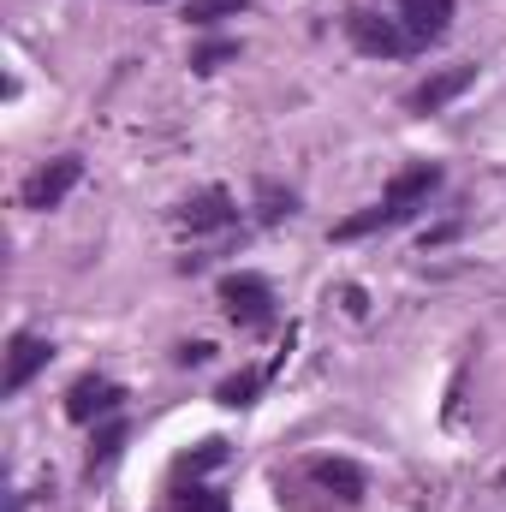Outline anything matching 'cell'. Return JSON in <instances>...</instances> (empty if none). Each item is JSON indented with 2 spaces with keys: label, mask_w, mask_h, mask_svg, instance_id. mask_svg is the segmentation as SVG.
<instances>
[{
  "label": "cell",
  "mask_w": 506,
  "mask_h": 512,
  "mask_svg": "<svg viewBox=\"0 0 506 512\" xmlns=\"http://www.w3.org/2000/svg\"><path fill=\"white\" fill-rule=\"evenodd\" d=\"M399 24H405L411 54H417V48H429L453 30V0H399Z\"/></svg>",
  "instance_id": "cell-9"
},
{
  "label": "cell",
  "mask_w": 506,
  "mask_h": 512,
  "mask_svg": "<svg viewBox=\"0 0 506 512\" xmlns=\"http://www.w3.org/2000/svg\"><path fill=\"white\" fill-rule=\"evenodd\" d=\"M435 191H441V167H435V161H411V167H399V173L387 179V191H381L376 209L340 221L334 239H364V233H381V227H399V221H411Z\"/></svg>",
  "instance_id": "cell-1"
},
{
  "label": "cell",
  "mask_w": 506,
  "mask_h": 512,
  "mask_svg": "<svg viewBox=\"0 0 506 512\" xmlns=\"http://www.w3.org/2000/svg\"><path fill=\"white\" fill-rule=\"evenodd\" d=\"M501 483H506V471H501Z\"/></svg>",
  "instance_id": "cell-19"
},
{
  "label": "cell",
  "mask_w": 506,
  "mask_h": 512,
  "mask_svg": "<svg viewBox=\"0 0 506 512\" xmlns=\"http://www.w3.org/2000/svg\"><path fill=\"white\" fill-rule=\"evenodd\" d=\"M215 465H227V441H221V435L197 441V453H185L173 471H179V477H203V471H215Z\"/></svg>",
  "instance_id": "cell-13"
},
{
  "label": "cell",
  "mask_w": 506,
  "mask_h": 512,
  "mask_svg": "<svg viewBox=\"0 0 506 512\" xmlns=\"http://www.w3.org/2000/svg\"><path fill=\"white\" fill-rule=\"evenodd\" d=\"M179 512H227V495H215V489H179Z\"/></svg>",
  "instance_id": "cell-17"
},
{
  "label": "cell",
  "mask_w": 506,
  "mask_h": 512,
  "mask_svg": "<svg viewBox=\"0 0 506 512\" xmlns=\"http://www.w3.org/2000/svg\"><path fill=\"white\" fill-rule=\"evenodd\" d=\"M262 370H239V376H227V382L215 387V399L221 405H233V411H245V405H256V393H262Z\"/></svg>",
  "instance_id": "cell-12"
},
{
  "label": "cell",
  "mask_w": 506,
  "mask_h": 512,
  "mask_svg": "<svg viewBox=\"0 0 506 512\" xmlns=\"http://www.w3.org/2000/svg\"><path fill=\"white\" fill-rule=\"evenodd\" d=\"M310 483H316L322 495H334L340 507H358V501L370 495V477H364V465H352V459H310Z\"/></svg>",
  "instance_id": "cell-8"
},
{
  "label": "cell",
  "mask_w": 506,
  "mask_h": 512,
  "mask_svg": "<svg viewBox=\"0 0 506 512\" xmlns=\"http://www.w3.org/2000/svg\"><path fill=\"white\" fill-rule=\"evenodd\" d=\"M120 399H126L120 382H108V376H78V382L66 387V417H72V423H96V417L120 411Z\"/></svg>",
  "instance_id": "cell-7"
},
{
  "label": "cell",
  "mask_w": 506,
  "mask_h": 512,
  "mask_svg": "<svg viewBox=\"0 0 506 512\" xmlns=\"http://www.w3.org/2000/svg\"><path fill=\"white\" fill-rule=\"evenodd\" d=\"M471 84H477V66H441V72H429V78L405 96V108H411V114H441V108L459 102Z\"/></svg>",
  "instance_id": "cell-6"
},
{
  "label": "cell",
  "mask_w": 506,
  "mask_h": 512,
  "mask_svg": "<svg viewBox=\"0 0 506 512\" xmlns=\"http://www.w3.org/2000/svg\"><path fill=\"white\" fill-rule=\"evenodd\" d=\"M126 423H108V429H102V435H96V441H90V477H96V471H108V465H114V459H120V453H126Z\"/></svg>",
  "instance_id": "cell-14"
},
{
  "label": "cell",
  "mask_w": 506,
  "mask_h": 512,
  "mask_svg": "<svg viewBox=\"0 0 506 512\" xmlns=\"http://www.w3.org/2000/svg\"><path fill=\"white\" fill-rule=\"evenodd\" d=\"M48 358H54V346L42 340V334H12V346H6V376H0V393L12 399V393H24V387L36 382L42 370H48Z\"/></svg>",
  "instance_id": "cell-5"
},
{
  "label": "cell",
  "mask_w": 506,
  "mask_h": 512,
  "mask_svg": "<svg viewBox=\"0 0 506 512\" xmlns=\"http://www.w3.org/2000/svg\"><path fill=\"white\" fill-rule=\"evenodd\" d=\"M233 221H239V203H233L221 185H209V191H197V197L179 203V227H191V233H221V227H233Z\"/></svg>",
  "instance_id": "cell-10"
},
{
  "label": "cell",
  "mask_w": 506,
  "mask_h": 512,
  "mask_svg": "<svg viewBox=\"0 0 506 512\" xmlns=\"http://www.w3.org/2000/svg\"><path fill=\"white\" fill-rule=\"evenodd\" d=\"M78 179H84V161H78V155H54V161H42V167L18 185V209L48 215V209H60V203L72 197Z\"/></svg>",
  "instance_id": "cell-2"
},
{
  "label": "cell",
  "mask_w": 506,
  "mask_h": 512,
  "mask_svg": "<svg viewBox=\"0 0 506 512\" xmlns=\"http://www.w3.org/2000/svg\"><path fill=\"white\" fill-rule=\"evenodd\" d=\"M256 203H262L256 215H262L268 227H274V221H286V215H298V197H292V191H280V185H268V179L256 185Z\"/></svg>",
  "instance_id": "cell-15"
},
{
  "label": "cell",
  "mask_w": 506,
  "mask_h": 512,
  "mask_svg": "<svg viewBox=\"0 0 506 512\" xmlns=\"http://www.w3.org/2000/svg\"><path fill=\"white\" fill-rule=\"evenodd\" d=\"M227 60H239V42H203V48L191 54V72H215V66H227Z\"/></svg>",
  "instance_id": "cell-16"
},
{
  "label": "cell",
  "mask_w": 506,
  "mask_h": 512,
  "mask_svg": "<svg viewBox=\"0 0 506 512\" xmlns=\"http://www.w3.org/2000/svg\"><path fill=\"white\" fill-rule=\"evenodd\" d=\"M340 24H346V42H352L358 54H370V60H399V54H411V36H405L399 18H381L370 6H352Z\"/></svg>",
  "instance_id": "cell-3"
},
{
  "label": "cell",
  "mask_w": 506,
  "mask_h": 512,
  "mask_svg": "<svg viewBox=\"0 0 506 512\" xmlns=\"http://www.w3.org/2000/svg\"><path fill=\"white\" fill-rule=\"evenodd\" d=\"M239 12H251V0H185V24H197V30H209L221 18H239Z\"/></svg>",
  "instance_id": "cell-11"
},
{
  "label": "cell",
  "mask_w": 506,
  "mask_h": 512,
  "mask_svg": "<svg viewBox=\"0 0 506 512\" xmlns=\"http://www.w3.org/2000/svg\"><path fill=\"white\" fill-rule=\"evenodd\" d=\"M209 352H215V346H203V340H185V346H179L173 358H179V364L191 370V364H209Z\"/></svg>",
  "instance_id": "cell-18"
},
{
  "label": "cell",
  "mask_w": 506,
  "mask_h": 512,
  "mask_svg": "<svg viewBox=\"0 0 506 512\" xmlns=\"http://www.w3.org/2000/svg\"><path fill=\"white\" fill-rule=\"evenodd\" d=\"M221 310L239 322V328H268L274 322V286L251 274V268H239V274H227L221 280Z\"/></svg>",
  "instance_id": "cell-4"
}]
</instances>
